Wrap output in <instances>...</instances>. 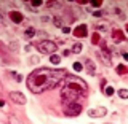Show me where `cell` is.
<instances>
[{"label":"cell","instance_id":"obj_1","mask_svg":"<svg viewBox=\"0 0 128 124\" xmlns=\"http://www.w3.org/2000/svg\"><path fill=\"white\" fill-rule=\"evenodd\" d=\"M67 77V72L64 69H42L34 70L32 73L27 77V87L30 92L34 94H42L48 89H53L59 84L61 81H64V78Z\"/></svg>","mask_w":128,"mask_h":124},{"label":"cell","instance_id":"obj_2","mask_svg":"<svg viewBox=\"0 0 128 124\" xmlns=\"http://www.w3.org/2000/svg\"><path fill=\"white\" fill-rule=\"evenodd\" d=\"M86 89H88V84L82 78L67 73V77L64 78V84H62V91H61L62 103L69 105L72 102H77V99L85 97Z\"/></svg>","mask_w":128,"mask_h":124},{"label":"cell","instance_id":"obj_3","mask_svg":"<svg viewBox=\"0 0 128 124\" xmlns=\"http://www.w3.org/2000/svg\"><path fill=\"white\" fill-rule=\"evenodd\" d=\"M37 49H38L40 54H50L51 56V54H54L56 49H58V45H56L54 41H51V40H43V41L38 43Z\"/></svg>","mask_w":128,"mask_h":124},{"label":"cell","instance_id":"obj_4","mask_svg":"<svg viewBox=\"0 0 128 124\" xmlns=\"http://www.w3.org/2000/svg\"><path fill=\"white\" fill-rule=\"evenodd\" d=\"M80 113H82V105H80V103L72 102L69 105H66V111H64L66 116H78Z\"/></svg>","mask_w":128,"mask_h":124},{"label":"cell","instance_id":"obj_5","mask_svg":"<svg viewBox=\"0 0 128 124\" xmlns=\"http://www.w3.org/2000/svg\"><path fill=\"white\" fill-rule=\"evenodd\" d=\"M106 113H107V110L104 107H98V108H93V110L88 111V116L90 118H102V116H106Z\"/></svg>","mask_w":128,"mask_h":124},{"label":"cell","instance_id":"obj_6","mask_svg":"<svg viewBox=\"0 0 128 124\" xmlns=\"http://www.w3.org/2000/svg\"><path fill=\"white\" fill-rule=\"evenodd\" d=\"M74 35L78 37V38L86 37V35H88V26H86V24H80V26H77L74 29Z\"/></svg>","mask_w":128,"mask_h":124},{"label":"cell","instance_id":"obj_7","mask_svg":"<svg viewBox=\"0 0 128 124\" xmlns=\"http://www.w3.org/2000/svg\"><path fill=\"white\" fill-rule=\"evenodd\" d=\"M10 99H11L14 103H18V105H26V97H24V94L18 92V91L11 92V94H10Z\"/></svg>","mask_w":128,"mask_h":124},{"label":"cell","instance_id":"obj_8","mask_svg":"<svg viewBox=\"0 0 128 124\" xmlns=\"http://www.w3.org/2000/svg\"><path fill=\"white\" fill-rule=\"evenodd\" d=\"M10 19L13 21L14 24H21L22 21H24V16H22V13H19V11H10Z\"/></svg>","mask_w":128,"mask_h":124},{"label":"cell","instance_id":"obj_9","mask_svg":"<svg viewBox=\"0 0 128 124\" xmlns=\"http://www.w3.org/2000/svg\"><path fill=\"white\" fill-rule=\"evenodd\" d=\"M83 67H85V70H86L90 75H96V67H94V62H93V61L85 59V61H83Z\"/></svg>","mask_w":128,"mask_h":124},{"label":"cell","instance_id":"obj_10","mask_svg":"<svg viewBox=\"0 0 128 124\" xmlns=\"http://www.w3.org/2000/svg\"><path fill=\"white\" fill-rule=\"evenodd\" d=\"M112 38H114L115 43L123 41V40H125V37H123V34H122V30H118V29H114V32H112Z\"/></svg>","mask_w":128,"mask_h":124},{"label":"cell","instance_id":"obj_11","mask_svg":"<svg viewBox=\"0 0 128 124\" xmlns=\"http://www.w3.org/2000/svg\"><path fill=\"white\" fill-rule=\"evenodd\" d=\"M115 72H117L118 75H126V73H128V69H126L125 65H123V64H118L117 69H115Z\"/></svg>","mask_w":128,"mask_h":124},{"label":"cell","instance_id":"obj_12","mask_svg":"<svg viewBox=\"0 0 128 124\" xmlns=\"http://www.w3.org/2000/svg\"><path fill=\"white\" fill-rule=\"evenodd\" d=\"M10 77L13 78L14 81H18V83H19V81H22V77L18 73V72H10Z\"/></svg>","mask_w":128,"mask_h":124},{"label":"cell","instance_id":"obj_13","mask_svg":"<svg viewBox=\"0 0 128 124\" xmlns=\"http://www.w3.org/2000/svg\"><path fill=\"white\" fill-rule=\"evenodd\" d=\"M53 24H54V26L56 27H61V29H62V19L61 18H59V16H54V18H53Z\"/></svg>","mask_w":128,"mask_h":124},{"label":"cell","instance_id":"obj_14","mask_svg":"<svg viewBox=\"0 0 128 124\" xmlns=\"http://www.w3.org/2000/svg\"><path fill=\"white\" fill-rule=\"evenodd\" d=\"M34 34H35V30L32 29V27H29L27 30H24V37H26V38H32V37H34Z\"/></svg>","mask_w":128,"mask_h":124},{"label":"cell","instance_id":"obj_15","mask_svg":"<svg viewBox=\"0 0 128 124\" xmlns=\"http://www.w3.org/2000/svg\"><path fill=\"white\" fill-rule=\"evenodd\" d=\"M50 61H51V64L58 65V64L61 62V57H59V56H56V54H51V56H50Z\"/></svg>","mask_w":128,"mask_h":124},{"label":"cell","instance_id":"obj_16","mask_svg":"<svg viewBox=\"0 0 128 124\" xmlns=\"http://www.w3.org/2000/svg\"><path fill=\"white\" fill-rule=\"evenodd\" d=\"M82 43H75V45L74 46H72V53H75V54H78L80 53V51H82Z\"/></svg>","mask_w":128,"mask_h":124},{"label":"cell","instance_id":"obj_17","mask_svg":"<svg viewBox=\"0 0 128 124\" xmlns=\"http://www.w3.org/2000/svg\"><path fill=\"white\" fill-rule=\"evenodd\" d=\"M8 49L13 51V53H16V51H18V41H10V45H8Z\"/></svg>","mask_w":128,"mask_h":124},{"label":"cell","instance_id":"obj_18","mask_svg":"<svg viewBox=\"0 0 128 124\" xmlns=\"http://www.w3.org/2000/svg\"><path fill=\"white\" fill-rule=\"evenodd\" d=\"M118 97L120 99H128V89H118Z\"/></svg>","mask_w":128,"mask_h":124},{"label":"cell","instance_id":"obj_19","mask_svg":"<svg viewBox=\"0 0 128 124\" xmlns=\"http://www.w3.org/2000/svg\"><path fill=\"white\" fill-rule=\"evenodd\" d=\"M8 123H10V124H22L18 118H14V116H10V118H8Z\"/></svg>","mask_w":128,"mask_h":124},{"label":"cell","instance_id":"obj_20","mask_svg":"<svg viewBox=\"0 0 128 124\" xmlns=\"http://www.w3.org/2000/svg\"><path fill=\"white\" fill-rule=\"evenodd\" d=\"M91 41H93V45H98V43L101 41V37H99V34H94L93 38H91Z\"/></svg>","mask_w":128,"mask_h":124},{"label":"cell","instance_id":"obj_21","mask_svg":"<svg viewBox=\"0 0 128 124\" xmlns=\"http://www.w3.org/2000/svg\"><path fill=\"white\" fill-rule=\"evenodd\" d=\"M72 67H74V70H75V72H80V70L83 69V65H82V64H80V62H75V64H74V65H72Z\"/></svg>","mask_w":128,"mask_h":124},{"label":"cell","instance_id":"obj_22","mask_svg":"<svg viewBox=\"0 0 128 124\" xmlns=\"http://www.w3.org/2000/svg\"><path fill=\"white\" fill-rule=\"evenodd\" d=\"M91 13H93V16H96V18H101V16L104 14V13H102V10H98V11H91Z\"/></svg>","mask_w":128,"mask_h":124},{"label":"cell","instance_id":"obj_23","mask_svg":"<svg viewBox=\"0 0 128 124\" xmlns=\"http://www.w3.org/2000/svg\"><path fill=\"white\" fill-rule=\"evenodd\" d=\"M112 94H114V87H110V86L106 87V95H109V97H110Z\"/></svg>","mask_w":128,"mask_h":124},{"label":"cell","instance_id":"obj_24","mask_svg":"<svg viewBox=\"0 0 128 124\" xmlns=\"http://www.w3.org/2000/svg\"><path fill=\"white\" fill-rule=\"evenodd\" d=\"M30 5L32 6H40V5H42V0H32Z\"/></svg>","mask_w":128,"mask_h":124},{"label":"cell","instance_id":"obj_25","mask_svg":"<svg viewBox=\"0 0 128 124\" xmlns=\"http://www.w3.org/2000/svg\"><path fill=\"white\" fill-rule=\"evenodd\" d=\"M38 62V57L37 56H34V57H30V64H37Z\"/></svg>","mask_w":128,"mask_h":124},{"label":"cell","instance_id":"obj_26","mask_svg":"<svg viewBox=\"0 0 128 124\" xmlns=\"http://www.w3.org/2000/svg\"><path fill=\"white\" fill-rule=\"evenodd\" d=\"M90 3H91V5H93V6H99V5H101V3H99L98 0H91Z\"/></svg>","mask_w":128,"mask_h":124},{"label":"cell","instance_id":"obj_27","mask_svg":"<svg viewBox=\"0 0 128 124\" xmlns=\"http://www.w3.org/2000/svg\"><path fill=\"white\" fill-rule=\"evenodd\" d=\"M96 29H98V30H106V26H101V24H99V26H96Z\"/></svg>","mask_w":128,"mask_h":124},{"label":"cell","instance_id":"obj_28","mask_svg":"<svg viewBox=\"0 0 128 124\" xmlns=\"http://www.w3.org/2000/svg\"><path fill=\"white\" fill-rule=\"evenodd\" d=\"M62 32H64V34H69L70 29H69V27H62Z\"/></svg>","mask_w":128,"mask_h":124},{"label":"cell","instance_id":"obj_29","mask_svg":"<svg viewBox=\"0 0 128 124\" xmlns=\"http://www.w3.org/2000/svg\"><path fill=\"white\" fill-rule=\"evenodd\" d=\"M24 49H26V51H30V49H32V46H30V45H26V48H24Z\"/></svg>","mask_w":128,"mask_h":124},{"label":"cell","instance_id":"obj_30","mask_svg":"<svg viewBox=\"0 0 128 124\" xmlns=\"http://www.w3.org/2000/svg\"><path fill=\"white\" fill-rule=\"evenodd\" d=\"M123 59H125V61H128V53H123Z\"/></svg>","mask_w":128,"mask_h":124},{"label":"cell","instance_id":"obj_31","mask_svg":"<svg viewBox=\"0 0 128 124\" xmlns=\"http://www.w3.org/2000/svg\"><path fill=\"white\" fill-rule=\"evenodd\" d=\"M0 24H3V14L0 13Z\"/></svg>","mask_w":128,"mask_h":124},{"label":"cell","instance_id":"obj_32","mask_svg":"<svg viewBox=\"0 0 128 124\" xmlns=\"http://www.w3.org/2000/svg\"><path fill=\"white\" fill-rule=\"evenodd\" d=\"M3 105H5V102H3V100H0V107H3Z\"/></svg>","mask_w":128,"mask_h":124},{"label":"cell","instance_id":"obj_33","mask_svg":"<svg viewBox=\"0 0 128 124\" xmlns=\"http://www.w3.org/2000/svg\"><path fill=\"white\" fill-rule=\"evenodd\" d=\"M126 32H128V24H126Z\"/></svg>","mask_w":128,"mask_h":124},{"label":"cell","instance_id":"obj_34","mask_svg":"<svg viewBox=\"0 0 128 124\" xmlns=\"http://www.w3.org/2000/svg\"><path fill=\"white\" fill-rule=\"evenodd\" d=\"M107 124H110V123H107Z\"/></svg>","mask_w":128,"mask_h":124}]
</instances>
